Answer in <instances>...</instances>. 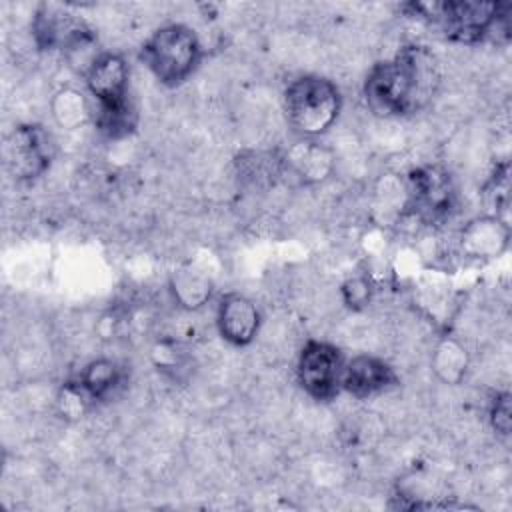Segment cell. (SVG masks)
<instances>
[{"instance_id":"cell-1","label":"cell","mask_w":512,"mask_h":512,"mask_svg":"<svg viewBox=\"0 0 512 512\" xmlns=\"http://www.w3.org/2000/svg\"><path fill=\"white\" fill-rule=\"evenodd\" d=\"M438 84L440 72L432 52L422 44H406L368 70L364 100L378 116H410L434 98Z\"/></svg>"},{"instance_id":"cell-2","label":"cell","mask_w":512,"mask_h":512,"mask_svg":"<svg viewBox=\"0 0 512 512\" xmlns=\"http://www.w3.org/2000/svg\"><path fill=\"white\" fill-rule=\"evenodd\" d=\"M410 16L438 24L444 36L460 44H478L486 38L506 42L510 36V4L486 0H444L410 2L404 6Z\"/></svg>"},{"instance_id":"cell-3","label":"cell","mask_w":512,"mask_h":512,"mask_svg":"<svg viewBox=\"0 0 512 512\" xmlns=\"http://www.w3.org/2000/svg\"><path fill=\"white\" fill-rule=\"evenodd\" d=\"M138 56L162 86L176 88L200 66L202 44L190 26L174 22L156 28L140 46Z\"/></svg>"},{"instance_id":"cell-4","label":"cell","mask_w":512,"mask_h":512,"mask_svg":"<svg viewBox=\"0 0 512 512\" xmlns=\"http://www.w3.org/2000/svg\"><path fill=\"white\" fill-rule=\"evenodd\" d=\"M342 110L340 88L318 74H302L284 90V112L296 134L318 138L338 120Z\"/></svg>"},{"instance_id":"cell-5","label":"cell","mask_w":512,"mask_h":512,"mask_svg":"<svg viewBox=\"0 0 512 512\" xmlns=\"http://www.w3.org/2000/svg\"><path fill=\"white\" fill-rule=\"evenodd\" d=\"M404 188V212L414 216L422 224H442L456 210L454 180L450 172L440 164H424L410 170L404 180Z\"/></svg>"},{"instance_id":"cell-6","label":"cell","mask_w":512,"mask_h":512,"mask_svg":"<svg viewBox=\"0 0 512 512\" xmlns=\"http://www.w3.org/2000/svg\"><path fill=\"white\" fill-rule=\"evenodd\" d=\"M344 354L338 346L324 340H308L296 364L300 388L316 402H330L342 392Z\"/></svg>"},{"instance_id":"cell-7","label":"cell","mask_w":512,"mask_h":512,"mask_svg":"<svg viewBox=\"0 0 512 512\" xmlns=\"http://www.w3.org/2000/svg\"><path fill=\"white\" fill-rule=\"evenodd\" d=\"M56 156V140L48 128L36 122L18 124L6 146V160L12 176L20 182L40 178Z\"/></svg>"},{"instance_id":"cell-8","label":"cell","mask_w":512,"mask_h":512,"mask_svg":"<svg viewBox=\"0 0 512 512\" xmlns=\"http://www.w3.org/2000/svg\"><path fill=\"white\" fill-rule=\"evenodd\" d=\"M88 94L94 100L92 110H116L132 104L128 94L130 70L116 52H102L84 74Z\"/></svg>"},{"instance_id":"cell-9","label":"cell","mask_w":512,"mask_h":512,"mask_svg":"<svg viewBox=\"0 0 512 512\" xmlns=\"http://www.w3.org/2000/svg\"><path fill=\"white\" fill-rule=\"evenodd\" d=\"M262 324L260 310L256 304L240 294L228 292L218 300L216 306V328L218 334L232 346H248L254 342Z\"/></svg>"},{"instance_id":"cell-10","label":"cell","mask_w":512,"mask_h":512,"mask_svg":"<svg viewBox=\"0 0 512 512\" xmlns=\"http://www.w3.org/2000/svg\"><path fill=\"white\" fill-rule=\"evenodd\" d=\"M460 250L472 260L500 258L510 246V224L502 216H476L460 230Z\"/></svg>"},{"instance_id":"cell-11","label":"cell","mask_w":512,"mask_h":512,"mask_svg":"<svg viewBox=\"0 0 512 512\" xmlns=\"http://www.w3.org/2000/svg\"><path fill=\"white\" fill-rule=\"evenodd\" d=\"M398 384L394 368L372 354H358L344 364L342 390L354 398H372Z\"/></svg>"},{"instance_id":"cell-12","label":"cell","mask_w":512,"mask_h":512,"mask_svg":"<svg viewBox=\"0 0 512 512\" xmlns=\"http://www.w3.org/2000/svg\"><path fill=\"white\" fill-rule=\"evenodd\" d=\"M332 168V152L310 138H302L282 156V170L290 172L304 184L324 180L332 174Z\"/></svg>"},{"instance_id":"cell-13","label":"cell","mask_w":512,"mask_h":512,"mask_svg":"<svg viewBox=\"0 0 512 512\" xmlns=\"http://www.w3.org/2000/svg\"><path fill=\"white\" fill-rule=\"evenodd\" d=\"M80 386L88 392L94 404L112 400L124 384V368L110 358H96L84 364L76 376Z\"/></svg>"},{"instance_id":"cell-14","label":"cell","mask_w":512,"mask_h":512,"mask_svg":"<svg viewBox=\"0 0 512 512\" xmlns=\"http://www.w3.org/2000/svg\"><path fill=\"white\" fill-rule=\"evenodd\" d=\"M170 292L180 308L198 310L210 300L212 280L192 264H184L172 272Z\"/></svg>"},{"instance_id":"cell-15","label":"cell","mask_w":512,"mask_h":512,"mask_svg":"<svg viewBox=\"0 0 512 512\" xmlns=\"http://www.w3.org/2000/svg\"><path fill=\"white\" fill-rule=\"evenodd\" d=\"M432 370L444 384H460L468 372V352L454 338H442L432 354Z\"/></svg>"},{"instance_id":"cell-16","label":"cell","mask_w":512,"mask_h":512,"mask_svg":"<svg viewBox=\"0 0 512 512\" xmlns=\"http://www.w3.org/2000/svg\"><path fill=\"white\" fill-rule=\"evenodd\" d=\"M52 116L62 128H78L92 122V104L74 88H64L52 98Z\"/></svg>"},{"instance_id":"cell-17","label":"cell","mask_w":512,"mask_h":512,"mask_svg":"<svg viewBox=\"0 0 512 512\" xmlns=\"http://www.w3.org/2000/svg\"><path fill=\"white\" fill-rule=\"evenodd\" d=\"M56 406L58 412L62 414V418L68 420H80L92 406V398L88 396V392L80 386V382L76 378L66 380L56 396Z\"/></svg>"},{"instance_id":"cell-18","label":"cell","mask_w":512,"mask_h":512,"mask_svg":"<svg viewBox=\"0 0 512 512\" xmlns=\"http://www.w3.org/2000/svg\"><path fill=\"white\" fill-rule=\"evenodd\" d=\"M508 192H510L508 164H500L484 184V192H482L484 202L494 216H502V212L508 208V198H510Z\"/></svg>"},{"instance_id":"cell-19","label":"cell","mask_w":512,"mask_h":512,"mask_svg":"<svg viewBox=\"0 0 512 512\" xmlns=\"http://www.w3.org/2000/svg\"><path fill=\"white\" fill-rule=\"evenodd\" d=\"M510 392H496L488 406V420L490 426L502 434L508 436L512 428V408H510Z\"/></svg>"},{"instance_id":"cell-20","label":"cell","mask_w":512,"mask_h":512,"mask_svg":"<svg viewBox=\"0 0 512 512\" xmlns=\"http://www.w3.org/2000/svg\"><path fill=\"white\" fill-rule=\"evenodd\" d=\"M342 300L350 310H362L370 304L372 300V284L368 282V278L362 276H354L348 278L342 288H340Z\"/></svg>"}]
</instances>
